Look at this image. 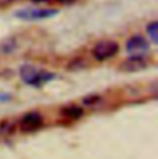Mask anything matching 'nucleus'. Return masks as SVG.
I'll return each instance as SVG.
<instances>
[{
    "label": "nucleus",
    "instance_id": "f257e3e1",
    "mask_svg": "<svg viewBox=\"0 0 158 159\" xmlns=\"http://www.w3.org/2000/svg\"><path fill=\"white\" fill-rule=\"evenodd\" d=\"M20 77L25 84L35 88H39L56 78L53 73L43 69H37L32 66H22L20 68Z\"/></svg>",
    "mask_w": 158,
    "mask_h": 159
},
{
    "label": "nucleus",
    "instance_id": "f03ea898",
    "mask_svg": "<svg viewBox=\"0 0 158 159\" xmlns=\"http://www.w3.org/2000/svg\"><path fill=\"white\" fill-rule=\"evenodd\" d=\"M58 11L54 9H40V7H26L15 11V16L24 21H39L54 16Z\"/></svg>",
    "mask_w": 158,
    "mask_h": 159
},
{
    "label": "nucleus",
    "instance_id": "7ed1b4c3",
    "mask_svg": "<svg viewBox=\"0 0 158 159\" xmlns=\"http://www.w3.org/2000/svg\"><path fill=\"white\" fill-rule=\"evenodd\" d=\"M118 52V46L114 41H101L93 48V56L98 61H105L114 57Z\"/></svg>",
    "mask_w": 158,
    "mask_h": 159
},
{
    "label": "nucleus",
    "instance_id": "20e7f679",
    "mask_svg": "<svg viewBox=\"0 0 158 159\" xmlns=\"http://www.w3.org/2000/svg\"><path fill=\"white\" fill-rule=\"evenodd\" d=\"M147 66V61L145 58V56L142 54H133L131 57H128L122 64H121V69L125 72H138L145 69Z\"/></svg>",
    "mask_w": 158,
    "mask_h": 159
},
{
    "label": "nucleus",
    "instance_id": "39448f33",
    "mask_svg": "<svg viewBox=\"0 0 158 159\" xmlns=\"http://www.w3.org/2000/svg\"><path fill=\"white\" fill-rule=\"evenodd\" d=\"M150 48L148 42L145 37L140 35H135L130 37L126 42V51L130 53H143Z\"/></svg>",
    "mask_w": 158,
    "mask_h": 159
},
{
    "label": "nucleus",
    "instance_id": "423d86ee",
    "mask_svg": "<svg viewBox=\"0 0 158 159\" xmlns=\"http://www.w3.org/2000/svg\"><path fill=\"white\" fill-rule=\"evenodd\" d=\"M42 123V117L41 115L37 112H30V114H26L22 119H21V129L25 131V132H31V131H35L37 129Z\"/></svg>",
    "mask_w": 158,
    "mask_h": 159
},
{
    "label": "nucleus",
    "instance_id": "0eeeda50",
    "mask_svg": "<svg viewBox=\"0 0 158 159\" xmlns=\"http://www.w3.org/2000/svg\"><path fill=\"white\" fill-rule=\"evenodd\" d=\"M147 34L150 36V39L152 40L153 43H157L158 41V35H157V30H158V24L156 21H152L151 24L147 25Z\"/></svg>",
    "mask_w": 158,
    "mask_h": 159
},
{
    "label": "nucleus",
    "instance_id": "6e6552de",
    "mask_svg": "<svg viewBox=\"0 0 158 159\" xmlns=\"http://www.w3.org/2000/svg\"><path fill=\"white\" fill-rule=\"evenodd\" d=\"M63 114H64L66 116H68V117L78 119V117L81 116L83 111H81V109H79L77 106H69V107H67V109L63 111Z\"/></svg>",
    "mask_w": 158,
    "mask_h": 159
},
{
    "label": "nucleus",
    "instance_id": "1a4fd4ad",
    "mask_svg": "<svg viewBox=\"0 0 158 159\" xmlns=\"http://www.w3.org/2000/svg\"><path fill=\"white\" fill-rule=\"evenodd\" d=\"M0 49L1 52L4 53H11L16 49V43L14 40H6L2 42V44L0 46Z\"/></svg>",
    "mask_w": 158,
    "mask_h": 159
}]
</instances>
